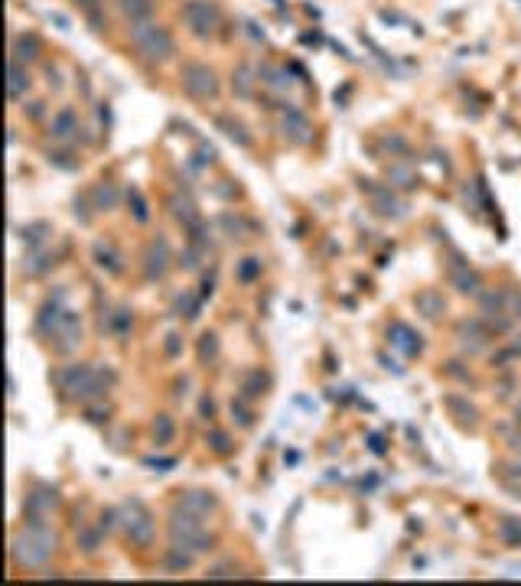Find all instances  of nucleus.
I'll return each instance as SVG.
<instances>
[{
  "instance_id": "nucleus-1",
  "label": "nucleus",
  "mask_w": 521,
  "mask_h": 586,
  "mask_svg": "<svg viewBox=\"0 0 521 586\" xmlns=\"http://www.w3.org/2000/svg\"><path fill=\"white\" fill-rule=\"evenodd\" d=\"M56 385L69 401H82V404H91V401H101L114 385V372H95L91 365H65L56 372Z\"/></svg>"
},
{
  "instance_id": "nucleus-2",
  "label": "nucleus",
  "mask_w": 521,
  "mask_h": 586,
  "mask_svg": "<svg viewBox=\"0 0 521 586\" xmlns=\"http://www.w3.org/2000/svg\"><path fill=\"white\" fill-rule=\"evenodd\" d=\"M56 544H59V541H56V534L43 524V518H30L23 531H16V537H13L10 557H13L16 567L36 570V567H43V563L56 554Z\"/></svg>"
},
{
  "instance_id": "nucleus-3",
  "label": "nucleus",
  "mask_w": 521,
  "mask_h": 586,
  "mask_svg": "<svg viewBox=\"0 0 521 586\" xmlns=\"http://www.w3.org/2000/svg\"><path fill=\"white\" fill-rule=\"evenodd\" d=\"M170 544L179 550H189V554H206V550L215 548V537L206 531V524L199 515H189L183 508H176L173 518H170Z\"/></svg>"
},
{
  "instance_id": "nucleus-4",
  "label": "nucleus",
  "mask_w": 521,
  "mask_h": 586,
  "mask_svg": "<svg viewBox=\"0 0 521 586\" xmlns=\"http://www.w3.org/2000/svg\"><path fill=\"white\" fill-rule=\"evenodd\" d=\"M131 43L134 49L147 59V63H166L176 56V43L170 36V30L153 20H144V23H131Z\"/></svg>"
},
{
  "instance_id": "nucleus-5",
  "label": "nucleus",
  "mask_w": 521,
  "mask_h": 586,
  "mask_svg": "<svg viewBox=\"0 0 521 586\" xmlns=\"http://www.w3.org/2000/svg\"><path fill=\"white\" fill-rule=\"evenodd\" d=\"M118 512H121V528H124V534L131 537V544H137V548H150L153 537H157V521H153V515L144 508V502L127 499Z\"/></svg>"
},
{
  "instance_id": "nucleus-6",
  "label": "nucleus",
  "mask_w": 521,
  "mask_h": 586,
  "mask_svg": "<svg viewBox=\"0 0 521 586\" xmlns=\"http://www.w3.org/2000/svg\"><path fill=\"white\" fill-rule=\"evenodd\" d=\"M179 82H183V91H186L189 98H196V101L219 98V78H215V72H212L209 65L186 63L183 72H179Z\"/></svg>"
},
{
  "instance_id": "nucleus-7",
  "label": "nucleus",
  "mask_w": 521,
  "mask_h": 586,
  "mask_svg": "<svg viewBox=\"0 0 521 586\" xmlns=\"http://www.w3.org/2000/svg\"><path fill=\"white\" fill-rule=\"evenodd\" d=\"M183 20H186L189 33L199 39H206L215 33V23H219V10L212 7L209 0H189L183 7Z\"/></svg>"
},
{
  "instance_id": "nucleus-8",
  "label": "nucleus",
  "mask_w": 521,
  "mask_h": 586,
  "mask_svg": "<svg viewBox=\"0 0 521 586\" xmlns=\"http://www.w3.org/2000/svg\"><path fill=\"white\" fill-rule=\"evenodd\" d=\"M280 134H284L287 144H293V147H307L313 140V127H310V117L293 108V104H284L280 108Z\"/></svg>"
},
{
  "instance_id": "nucleus-9",
  "label": "nucleus",
  "mask_w": 521,
  "mask_h": 586,
  "mask_svg": "<svg viewBox=\"0 0 521 586\" xmlns=\"http://www.w3.org/2000/svg\"><path fill=\"white\" fill-rule=\"evenodd\" d=\"M166 267H170V248H166V238H157L144 251V277L147 280H163Z\"/></svg>"
},
{
  "instance_id": "nucleus-10",
  "label": "nucleus",
  "mask_w": 521,
  "mask_h": 586,
  "mask_svg": "<svg viewBox=\"0 0 521 586\" xmlns=\"http://www.w3.org/2000/svg\"><path fill=\"white\" fill-rule=\"evenodd\" d=\"M52 339H56V349L59 352H72L78 342H82V323H78V313L65 310L63 323L56 326V333H52Z\"/></svg>"
},
{
  "instance_id": "nucleus-11",
  "label": "nucleus",
  "mask_w": 521,
  "mask_h": 586,
  "mask_svg": "<svg viewBox=\"0 0 521 586\" xmlns=\"http://www.w3.org/2000/svg\"><path fill=\"white\" fill-rule=\"evenodd\" d=\"M176 508H183V512L189 515H199V518H209L215 508H219V502H215V495L212 492H183V499H179V505Z\"/></svg>"
},
{
  "instance_id": "nucleus-12",
  "label": "nucleus",
  "mask_w": 521,
  "mask_h": 586,
  "mask_svg": "<svg viewBox=\"0 0 521 586\" xmlns=\"http://www.w3.org/2000/svg\"><path fill=\"white\" fill-rule=\"evenodd\" d=\"M82 127H78V114L72 108H63V111H56V117L49 121V134L52 140H72Z\"/></svg>"
},
{
  "instance_id": "nucleus-13",
  "label": "nucleus",
  "mask_w": 521,
  "mask_h": 586,
  "mask_svg": "<svg viewBox=\"0 0 521 586\" xmlns=\"http://www.w3.org/2000/svg\"><path fill=\"white\" fill-rule=\"evenodd\" d=\"M170 215H173L176 222L183 225V228H189V225L199 222L196 202L189 199V196H183V192H173V196H170Z\"/></svg>"
},
{
  "instance_id": "nucleus-14",
  "label": "nucleus",
  "mask_w": 521,
  "mask_h": 586,
  "mask_svg": "<svg viewBox=\"0 0 521 586\" xmlns=\"http://www.w3.org/2000/svg\"><path fill=\"white\" fill-rule=\"evenodd\" d=\"M59 505V492L56 488H46V486H39L30 499H26V508H30V518H43L46 512H52Z\"/></svg>"
},
{
  "instance_id": "nucleus-15",
  "label": "nucleus",
  "mask_w": 521,
  "mask_h": 586,
  "mask_svg": "<svg viewBox=\"0 0 521 586\" xmlns=\"http://www.w3.org/2000/svg\"><path fill=\"white\" fill-rule=\"evenodd\" d=\"M91 254H95V264H98L104 274L118 277L121 271H124V264H121V258H118V251H114L108 241H95V251H91Z\"/></svg>"
},
{
  "instance_id": "nucleus-16",
  "label": "nucleus",
  "mask_w": 521,
  "mask_h": 586,
  "mask_svg": "<svg viewBox=\"0 0 521 586\" xmlns=\"http://www.w3.org/2000/svg\"><path fill=\"white\" fill-rule=\"evenodd\" d=\"M63 316H65L63 303H59V300H49V303H46L43 310H39V316H36V329L43 333V336H49V339H52L56 326L63 323Z\"/></svg>"
},
{
  "instance_id": "nucleus-17",
  "label": "nucleus",
  "mask_w": 521,
  "mask_h": 586,
  "mask_svg": "<svg viewBox=\"0 0 521 586\" xmlns=\"http://www.w3.org/2000/svg\"><path fill=\"white\" fill-rule=\"evenodd\" d=\"M91 202H95L98 212H114L118 202H121V192H118L114 183H95L91 186Z\"/></svg>"
},
{
  "instance_id": "nucleus-18",
  "label": "nucleus",
  "mask_w": 521,
  "mask_h": 586,
  "mask_svg": "<svg viewBox=\"0 0 521 586\" xmlns=\"http://www.w3.org/2000/svg\"><path fill=\"white\" fill-rule=\"evenodd\" d=\"M388 336H391V346H397L404 355H417L421 352V336H414L404 323H395L388 329Z\"/></svg>"
},
{
  "instance_id": "nucleus-19",
  "label": "nucleus",
  "mask_w": 521,
  "mask_h": 586,
  "mask_svg": "<svg viewBox=\"0 0 521 586\" xmlns=\"http://www.w3.org/2000/svg\"><path fill=\"white\" fill-rule=\"evenodd\" d=\"M30 82H33V78H30V72H26V65L20 63V59H10V98L13 101H20L26 95V91H30Z\"/></svg>"
},
{
  "instance_id": "nucleus-20",
  "label": "nucleus",
  "mask_w": 521,
  "mask_h": 586,
  "mask_svg": "<svg viewBox=\"0 0 521 586\" xmlns=\"http://www.w3.org/2000/svg\"><path fill=\"white\" fill-rule=\"evenodd\" d=\"M215 127H219V131H222L228 140H235L238 147H251V134L245 131V124H241V121H232V117L219 114V117H215Z\"/></svg>"
},
{
  "instance_id": "nucleus-21",
  "label": "nucleus",
  "mask_w": 521,
  "mask_h": 586,
  "mask_svg": "<svg viewBox=\"0 0 521 586\" xmlns=\"http://www.w3.org/2000/svg\"><path fill=\"white\" fill-rule=\"evenodd\" d=\"M372 205H375V212L388 215V218H397L401 209H404V205L395 199V192H391V189H372Z\"/></svg>"
},
{
  "instance_id": "nucleus-22",
  "label": "nucleus",
  "mask_w": 521,
  "mask_h": 586,
  "mask_svg": "<svg viewBox=\"0 0 521 586\" xmlns=\"http://www.w3.org/2000/svg\"><path fill=\"white\" fill-rule=\"evenodd\" d=\"M39 56V39L33 36V33H16L13 36V52H10V59H20V63H30V59H36Z\"/></svg>"
},
{
  "instance_id": "nucleus-23",
  "label": "nucleus",
  "mask_w": 521,
  "mask_h": 586,
  "mask_svg": "<svg viewBox=\"0 0 521 586\" xmlns=\"http://www.w3.org/2000/svg\"><path fill=\"white\" fill-rule=\"evenodd\" d=\"M192 561H196V554H189V550H179V548H166V557H163V570L166 574H183V570H189L192 567Z\"/></svg>"
},
{
  "instance_id": "nucleus-24",
  "label": "nucleus",
  "mask_w": 521,
  "mask_h": 586,
  "mask_svg": "<svg viewBox=\"0 0 521 586\" xmlns=\"http://www.w3.org/2000/svg\"><path fill=\"white\" fill-rule=\"evenodd\" d=\"M267 385H271V378H267V374L248 372L245 378H241V394H245L248 401H258V398L267 394Z\"/></svg>"
},
{
  "instance_id": "nucleus-25",
  "label": "nucleus",
  "mask_w": 521,
  "mask_h": 586,
  "mask_svg": "<svg viewBox=\"0 0 521 586\" xmlns=\"http://www.w3.org/2000/svg\"><path fill=\"white\" fill-rule=\"evenodd\" d=\"M118 7L124 10V16L131 23H144L153 13V0H118Z\"/></svg>"
},
{
  "instance_id": "nucleus-26",
  "label": "nucleus",
  "mask_w": 521,
  "mask_h": 586,
  "mask_svg": "<svg viewBox=\"0 0 521 586\" xmlns=\"http://www.w3.org/2000/svg\"><path fill=\"white\" fill-rule=\"evenodd\" d=\"M254 75H258V72H254L248 63L235 69V82H232V85H235L238 98H251V95H254V82H260V78H254Z\"/></svg>"
},
{
  "instance_id": "nucleus-27",
  "label": "nucleus",
  "mask_w": 521,
  "mask_h": 586,
  "mask_svg": "<svg viewBox=\"0 0 521 586\" xmlns=\"http://www.w3.org/2000/svg\"><path fill=\"white\" fill-rule=\"evenodd\" d=\"M101 541H104V531L98 524H78V548L85 554H95L101 548Z\"/></svg>"
},
{
  "instance_id": "nucleus-28",
  "label": "nucleus",
  "mask_w": 521,
  "mask_h": 586,
  "mask_svg": "<svg viewBox=\"0 0 521 586\" xmlns=\"http://www.w3.org/2000/svg\"><path fill=\"white\" fill-rule=\"evenodd\" d=\"M52 264H56V258H52L49 251H43L36 245V251H33V254H30V258H26V264H23V271L30 277H39V274H46V271H49Z\"/></svg>"
},
{
  "instance_id": "nucleus-29",
  "label": "nucleus",
  "mask_w": 521,
  "mask_h": 586,
  "mask_svg": "<svg viewBox=\"0 0 521 586\" xmlns=\"http://www.w3.org/2000/svg\"><path fill=\"white\" fill-rule=\"evenodd\" d=\"M219 225H222L225 235H232V238H248V222H245V218H241L238 212H222V215H219Z\"/></svg>"
},
{
  "instance_id": "nucleus-30",
  "label": "nucleus",
  "mask_w": 521,
  "mask_h": 586,
  "mask_svg": "<svg viewBox=\"0 0 521 586\" xmlns=\"http://www.w3.org/2000/svg\"><path fill=\"white\" fill-rule=\"evenodd\" d=\"M417 310L434 319V316L443 313V297H440L436 290H423V293H417Z\"/></svg>"
},
{
  "instance_id": "nucleus-31",
  "label": "nucleus",
  "mask_w": 521,
  "mask_h": 586,
  "mask_svg": "<svg viewBox=\"0 0 521 586\" xmlns=\"http://www.w3.org/2000/svg\"><path fill=\"white\" fill-rule=\"evenodd\" d=\"M258 78L264 82L267 88H277V91H284L287 85H290V75L284 72V69H274V65H260L258 69Z\"/></svg>"
},
{
  "instance_id": "nucleus-32",
  "label": "nucleus",
  "mask_w": 521,
  "mask_h": 586,
  "mask_svg": "<svg viewBox=\"0 0 521 586\" xmlns=\"http://www.w3.org/2000/svg\"><path fill=\"white\" fill-rule=\"evenodd\" d=\"M232 420H235L238 427H254V414H251V407H248V398L245 394H238V398H232Z\"/></svg>"
},
{
  "instance_id": "nucleus-33",
  "label": "nucleus",
  "mask_w": 521,
  "mask_h": 586,
  "mask_svg": "<svg viewBox=\"0 0 521 586\" xmlns=\"http://www.w3.org/2000/svg\"><path fill=\"white\" fill-rule=\"evenodd\" d=\"M173 433H176L173 417H166V414H160V417L153 420V440H157V447H166V443L173 440Z\"/></svg>"
},
{
  "instance_id": "nucleus-34",
  "label": "nucleus",
  "mask_w": 521,
  "mask_h": 586,
  "mask_svg": "<svg viewBox=\"0 0 521 586\" xmlns=\"http://www.w3.org/2000/svg\"><path fill=\"white\" fill-rule=\"evenodd\" d=\"M235 277L241 284H254L260 277V258H241L235 267Z\"/></svg>"
},
{
  "instance_id": "nucleus-35",
  "label": "nucleus",
  "mask_w": 521,
  "mask_h": 586,
  "mask_svg": "<svg viewBox=\"0 0 521 586\" xmlns=\"http://www.w3.org/2000/svg\"><path fill=\"white\" fill-rule=\"evenodd\" d=\"M127 202H131V212H134V218L140 225L144 222H150V209H147V199H144V192L140 189H127Z\"/></svg>"
},
{
  "instance_id": "nucleus-36",
  "label": "nucleus",
  "mask_w": 521,
  "mask_h": 586,
  "mask_svg": "<svg viewBox=\"0 0 521 586\" xmlns=\"http://www.w3.org/2000/svg\"><path fill=\"white\" fill-rule=\"evenodd\" d=\"M215 355H219V336H215V333H206V336L199 339V362L212 365L215 362Z\"/></svg>"
},
{
  "instance_id": "nucleus-37",
  "label": "nucleus",
  "mask_w": 521,
  "mask_h": 586,
  "mask_svg": "<svg viewBox=\"0 0 521 586\" xmlns=\"http://www.w3.org/2000/svg\"><path fill=\"white\" fill-rule=\"evenodd\" d=\"M199 306H202V297L183 293V297L176 300V316H183V310H186V319H196V316H199Z\"/></svg>"
},
{
  "instance_id": "nucleus-38",
  "label": "nucleus",
  "mask_w": 521,
  "mask_h": 586,
  "mask_svg": "<svg viewBox=\"0 0 521 586\" xmlns=\"http://www.w3.org/2000/svg\"><path fill=\"white\" fill-rule=\"evenodd\" d=\"M209 447L219 453V456H228L232 449H235V443H232V437L225 433V430H212L209 433Z\"/></svg>"
},
{
  "instance_id": "nucleus-39",
  "label": "nucleus",
  "mask_w": 521,
  "mask_h": 586,
  "mask_svg": "<svg viewBox=\"0 0 521 586\" xmlns=\"http://www.w3.org/2000/svg\"><path fill=\"white\" fill-rule=\"evenodd\" d=\"M111 329L118 333V336H127V333H131V310H124V306H121V310L114 313V316H111Z\"/></svg>"
},
{
  "instance_id": "nucleus-40",
  "label": "nucleus",
  "mask_w": 521,
  "mask_h": 586,
  "mask_svg": "<svg viewBox=\"0 0 521 586\" xmlns=\"http://www.w3.org/2000/svg\"><path fill=\"white\" fill-rule=\"evenodd\" d=\"M82 10H85V16L95 23V30H101V16H98V7H101V0H75Z\"/></svg>"
},
{
  "instance_id": "nucleus-41",
  "label": "nucleus",
  "mask_w": 521,
  "mask_h": 586,
  "mask_svg": "<svg viewBox=\"0 0 521 586\" xmlns=\"http://www.w3.org/2000/svg\"><path fill=\"white\" fill-rule=\"evenodd\" d=\"M202 254H206L202 248H196V245H189L186 254H179V264H183L186 271H196V267H199V258H202Z\"/></svg>"
},
{
  "instance_id": "nucleus-42",
  "label": "nucleus",
  "mask_w": 521,
  "mask_h": 586,
  "mask_svg": "<svg viewBox=\"0 0 521 586\" xmlns=\"http://www.w3.org/2000/svg\"><path fill=\"white\" fill-rule=\"evenodd\" d=\"M49 235V225H43V222H36V225H30V228H23V238H30L33 245H43V238Z\"/></svg>"
},
{
  "instance_id": "nucleus-43",
  "label": "nucleus",
  "mask_w": 521,
  "mask_h": 586,
  "mask_svg": "<svg viewBox=\"0 0 521 586\" xmlns=\"http://www.w3.org/2000/svg\"><path fill=\"white\" fill-rule=\"evenodd\" d=\"M206 576H212V580H219V576H235V563H215V567H209V574Z\"/></svg>"
},
{
  "instance_id": "nucleus-44",
  "label": "nucleus",
  "mask_w": 521,
  "mask_h": 586,
  "mask_svg": "<svg viewBox=\"0 0 521 586\" xmlns=\"http://www.w3.org/2000/svg\"><path fill=\"white\" fill-rule=\"evenodd\" d=\"M85 414H88L91 424H104V420H108V407H91V404H88Z\"/></svg>"
},
{
  "instance_id": "nucleus-45",
  "label": "nucleus",
  "mask_w": 521,
  "mask_h": 586,
  "mask_svg": "<svg viewBox=\"0 0 521 586\" xmlns=\"http://www.w3.org/2000/svg\"><path fill=\"white\" fill-rule=\"evenodd\" d=\"M75 218L82 225H88L91 222V215H88V205H85V199H75Z\"/></svg>"
},
{
  "instance_id": "nucleus-46",
  "label": "nucleus",
  "mask_w": 521,
  "mask_h": 586,
  "mask_svg": "<svg viewBox=\"0 0 521 586\" xmlns=\"http://www.w3.org/2000/svg\"><path fill=\"white\" fill-rule=\"evenodd\" d=\"M199 414H202V420H212V417H215V404H212V398L199 401Z\"/></svg>"
},
{
  "instance_id": "nucleus-47",
  "label": "nucleus",
  "mask_w": 521,
  "mask_h": 586,
  "mask_svg": "<svg viewBox=\"0 0 521 586\" xmlns=\"http://www.w3.org/2000/svg\"><path fill=\"white\" fill-rule=\"evenodd\" d=\"M199 163H215V147L202 144V147H199Z\"/></svg>"
},
{
  "instance_id": "nucleus-48",
  "label": "nucleus",
  "mask_w": 521,
  "mask_h": 586,
  "mask_svg": "<svg viewBox=\"0 0 521 586\" xmlns=\"http://www.w3.org/2000/svg\"><path fill=\"white\" fill-rule=\"evenodd\" d=\"M166 355H170V359H173V355H179V336H176V333H170V336H166Z\"/></svg>"
},
{
  "instance_id": "nucleus-49",
  "label": "nucleus",
  "mask_w": 521,
  "mask_h": 586,
  "mask_svg": "<svg viewBox=\"0 0 521 586\" xmlns=\"http://www.w3.org/2000/svg\"><path fill=\"white\" fill-rule=\"evenodd\" d=\"M199 287H202V290H199V297L206 300V297H212V290H215V280H212V277H206V280H202Z\"/></svg>"
},
{
  "instance_id": "nucleus-50",
  "label": "nucleus",
  "mask_w": 521,
  "mask_h": 586,
  "mask_svg": "<svg viewBox=\"0 0 521 586\" xmlns=\"http://www.w3.org/2000/svg\"><path fill=\"white\" fill-rule=\"evenodd\" d=\"M147 466H160V473H166V466H176V460H147Z\"/></svg>"
}]
</instances>
